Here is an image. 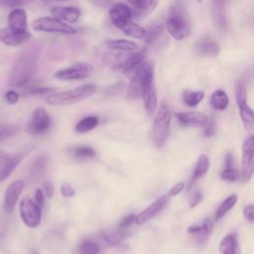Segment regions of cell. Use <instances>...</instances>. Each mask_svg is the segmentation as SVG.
Masks as SVG:
<instances>
[{
  "label": "cell",
  "mask_w": 254,
  "mask_h": 254,
  "mask_svg": "<svg viewBox=\"0 0 254 254\" xmlns=\"http://www.w3.org/2000/svg\"><path fill=\"white\" fill-rule=\"evenodd\" d=\"M20 215L24 224L30 228H35L41 223V207L28 196L24 197L20 202Z\"/></svg>",
  "instance_id": "8"
},
{
  "label": "cell",
  "mask_w": 254,
  "mask_h": 254,
  "mask_svg": "<svg viewBox=\"0 0 254 254\" xmlns=\"http://www.w3.org/2000/svg\"><path fill=\"white\" fill-rule=\"evenodd\" d=\"M8 28L17 32H28L27 14L22 8L13 9L7 19Z\"/></svg>",
  "instance_id": "19"
},
{
  "label": "cell",
  "mask_w": 254,
  "mask_h": 254,
  "mask_svg": "<svg viewBox=\"0 0 254 254\" xmlns=\"http://www.w3.org/2000/svg\"><path fill=\"white\" fill-rule=\"evenodd\" d=\"M47 165H48V157L47 156L42 155V156L37 157L34 160V162L32 163L31 168H30L31 176H33V177L41 176L45 172Z\"/></svg>",
  "instance_id": "32"
},
{
  "label": "cell",
  "mask_w": 254,
  "mask_h": 254,
  "mask_svg": "<svg viewBox=\"0 0 254 254\" xmlns=\"http://www.w3.org/2000/svg\"><path fill=\"white\" fill-rule=\"evenodd\" d=\"M220 178L225 182H236L239 179V173L235 168H225L220 173Z\"/></svg>",
  "instance_id": "40"
},
{
  "label": "cell",
  "mask_w": 254,
  "mask_h": 254,
  "mask_svg": "<svg viewBox=\"0 0 254 254\" xmlns=\"http://www.w3.org/2000/svg\"><path fill=\"white\" fill-rule=\"evenodd\" d=\"M122 31L126 36L134 38V39H144L145 35H146V30L143 27L139 26L138 24L132 23V22L129 23L128 25H126L122 29Z\"/></svg>",
  "instance_id": "35"
},
{
  "label": "cell",
  "mask_w": 254,
  "mask_h": 254,
  "mask_svg": "<svg viewBox=\"0 0 254 254\" xmlns=\"http://www.w3.org/2000/svg\"><path fill=\"white\" fill-rule=\"evenodd\" d=\"M127 236L126 229L122 228H115L111 230H106L102 233V239L110 246H117L119 245Z\"/></svg>",
  "instance_id": "27"
},
{
  "label": "cell",
  "mask_w": 254,
  "mask_h": 254,
  "mask_svg": "<svg viewBox=\"0 0 254 254\" xmlns=\"http://www.w3.org/2000/svg\"><path fill=\"white\" fill-rule=\"evenodd\" d=\"M32 27L34 30L40 32L60 33L64 35H73L76 33V30L70 25L53 17L39 18L33 22Z\"/></svg>",
  "instance_id": "7"
},
{
  "label": "cell",
  "mask_w": 254,
  "mask_h": 254,
  "mask_svg": "<svg viewBox=\"0 0 254 254\" xmlns=\"http://www.w3.org/2000/svg\"><path fill=\"white\" fill-rule=\"evenodd\" d=\"M93 71V66L85 62L75 63L70 66L57 70L53 76L59 80L70 81V80H81L90 76Z\"/></svg>",
  "instance_id": "6"
},
{
  "label": "cell",
  "mask_w": 254,
  "mask_h": 254,
  "mask_svg": "<svg viewBox=\"0 0 254 254\" xmlns=\"http://www.w3.org/2000/svg\"><path fill=\"white\" fill-rule=\"evenodd\" d=\"M210 105L213 109L224 110L228 105V96L221 89L215 90L210 97Z\"/></svg>",
  "instance_id": "29"
},
{
  "label": "cell",
  "mask_w": 254,
  "mask_h": 254,
  "mask_svg": "<svg viewBox=\"0 0 254 254\" xmlns=\"http://www.w3.org/2000/svg\"><path fill=\"white\" fill-rule=\"evenodd\" d=\"M212 227H213L212 220L209 218H205L198 224H192L189 226L187 229V232L193 235L194 240L198 245H203L207 242L212 232Z\"/></svg>",
  "instance_id": "16"
},
{
  "label": "cell",
  "mask_w": 254,
  "mask_h": 254,
  "mask_svg": "<svg viewBox=\"0 0 254 254\" xmlns=\"http://www.w3.org/2000/svg\"><path fill=\"white\" fill-rule=\"evenodd\" d=\"M210 15L216 30L220 34L226 33L228 30V22L225 3L223 1H212L210 3Z\"/></svg>",
  "instance_id": "15"
},
{
  "label": "cell",
  "mask_w": 254,
  "mask_h": 254,
  "mask_svg": "<svg viewBox=\"0 0 254 254\" xmlns=\"http://www.w3.org/2000/svg\"><path fill=\"white\" fill-rule=\"evenodd\" d=\"M134 221H135V214H133V213H132V214H129V215L125 216V217L120 221L118 227H119V228H122V229H126V228H128L131 224H133Z\"/></svg>",
  "instance_id": "44"
},
{
  "label": "cell",
  "mask_w": 254,
  "mask_h": 254,
  "mask_svg": "<svg viewBox=\"0 0 254 254\" xmlns=\"http://www.w3.org/2000/svg\"><path fill=\"white\" fill-rule=\"evenodd\" d=\"M56 89L54 87H33L32 89L29 90V93L30 94H33V95H44V94H51L55 91Z\"/></svg>",
  "instance_id": "41"
},
{
  "label": "cell",
  "mask_w": 254,
  "mask_h": 254,
  "mask_svg": "<svg viewBox=\"0 0 254 254\" xmlns=\"http://www.w3.org/2000/svg\"><path fill=\"white\" fill-rule=\"evenodd\" d=\"M154 81V63L143 62L133 72L127 96L130 99L141 97L144 87Z\"/></svg>",
  "instance_id": "5"
},
{
  "label": "cell",
  "mask_w": 254,
  "mask_h": 254,
  "mask_svg": "<svg viewBox=\"0 0 254 254\" xmlns=\"http://www.w3.org/2000/svg\"><path fill=\"white\" fill-rule=\"evenodd\" d=\"M24 187L25 182L23 180H16L7 187L3 202V208L7 213H11L14 210L15 205L19 199L20 194L22 193Z\"/></svg>",
  "instance_id": "14"
},
{
  "label": "cell",
  "mask_w": 254,
  "mask_h": 254,
  "mask_svg": "<svg viewBox=\"0 0 254 254\" xmlns=\"http://www.w3.org/2000/svg\"><path fill=\"white\" fill-rule=\"evenodd\" d=\"M235 97L239 107L240 117L242 119L245 129L252 130L253 128V111L252 108L247 104L246 101V89L244 82L239 80L235 85Z\"/></svg>",
  "instance_id": "9"
},
{
  "label": "cell",
  "mask_w": 254,
  "mask_h": 254,
  "mask_svg": "<svg viewBox=\"0 0 254 254\" xmlns=\"http://www.w3.org/2000/svg\"><path fill=\"white\" fill-rule=\"evenodd\" d=\"M109 17L112 24L118 28L123 29L126 25L131 23L133 17L132 10L128 4L123 2L115 3L109 10Z\"/></svg>",
  "instance_id": "12"
},
{
  "label": "cell",
  "mask_w": 254,
  "mask_h": 254,
  "mask_svg": "<svg viewBox=\"0 0 254 254\" xmlns=\"http://www.w3.org/2000/svg\"><path fill=\"white\" fill-rule=\"evenodd\" d=\"M71 153L77 159H87V158H92L95 156L94 149H92L89 146H85V145L73 147L71 149Z\"/></svg>",
  "instance_id": "36"
},
{
  "label": "cell",
  "mask_w": 254,
  "mask_h": 254,
  "mask_svg": "<svg viewBox=\"0 0 254 254\" xmlns=\"http://www.w3.org/2000/svg\"><path fill=\"white\" fill-rule=\"evenodd\" d=\"M39 62V53L34 47H29L19 54L12 66L9 84L12 86H23L34 76Z\"/></svg>",
  "instance_id": "1"
},
{
  "label": "cell",
  "mask_w": 254,
  "mask_h": 254,
  "mask_svg": "<svg viewBox=\"0 0 254 254\" xmlns=\"http://www.w3.org/2000/svg\"><path fill=\"white\" fill-rule=\"evenodd\" d=\"M22 157L23 155L22 154H14V155H11L9 161L7 162V165L5 167V169L3 170L1 176H0V182H3L5 181L10 175L11 173L16 169V167L19 165V163L21 162L22 160Z\"/></svg>",
  "instance_id": "33"
},
{
  "label": "cell",
  "mask_w": 254,
  "mask_h": 254,
  "mask_svg": "<svg viewBox=\"0 0 254 254\" xmlns=\"http://www.w3.org/2000/svg\"><path fill=\"white\" fill-rule=\"evenodd\" d=\"M61 193L64 197H71V196H73L75 194V190H74V189L71 186H69L67 184H64L61 187Z\"/></svg>",
  "instance_id": "45"
},
{
  "label": "cell",
  "mask_w": 254,
  "mask_h": 254,
  "mask_svg": "<svg viewBox=\"0 0 254 254\" xmlns=\"http://www.w3.org/2000/svg\"><path fill=\"white\" fill-rule=\"evenodd\" d=\"M106 46L108 49L113 51H119V52H132L137 49V44L130 40H124V39H116V40H110L106 43Z\"/></svg>",
  "instance_id": "28"
},
{
  "label": "cell",
  "mask_w": 254,
  "mask_h": 254,
  "mask_svg": "<svg viewBox=\"0 0 254 254\" xmlns=\"http://www.w3.org/2000/svg\"><path fill=\"white\" fill-rule=\"evenodd\" d=\"M184 188H185L184 183H177L175 186H173V187L170 189V190H169V192H168V195H169L170 197H171V196H175V195L179 194L180 192H182L183 190H184Z\"/></svg>",
  "instance_id": "48"
},
{
  "label": "cell",
  "mask_w": 254,
  "mask_h": 254,
  "mask_svg": "<svg viewBox=\"0 0 254 254\" xmlns=\"http://www.w3.org/2000/svg\"><path fill=\"white\" fill-rule=\"evenodd\" d=\"M204 96V93L202 91H190V90H187L184 92L183 95V100L184 103L187 106L190 107H195L199 104V102L202 100Z\"/></svg>",
  "instance_id": "34"
},
{
  "label": "cell",
  "mask_w": 254,
  "mask_h": 254,
  "mask_svg": "<svg viewBox=\"0 0 254 254\" xmlns=\"http://www.w3.org/2000/svg\"><path fill=\"white\" fill-rule=\"evenodd\" d=\"M98 124V118L95 116H87L78 121L75 125V131L78 133H86L94 129Z\"/></svg>",
  "instance_id": "31"
},
{
  "label": "cell",
  "mask_w": 254,
  "mask_h": 254,
  "mask_svg": "<svg viewBox=\"0 0 254 254\" xmlns=\"http://www.w3.org/2000/svg\"><path fill=\"white\" fill-rule=\"evenodd\" d=\"M128 3L131 5V8L133 9L132 14H134L137 18L140 19L152 13L156 6L158 5V1L154 0H131Z\"/></svg>",
  "instance_id": "21"
},
{
  "label": "cell",
  "mask_w": 254,
  "mask_h": 254,
  "mask_svg": "<svg viewBox=\"0 0 254 254\" xmlns=\"http://www.w3.org/2000/svg\"><path fill=\"white\" fill-rule=\"evenodd\" d=\"M79 254H99V245L92 240H84L79 245Z\"/></svg>",
  "instance_id": "37"
},
{
  "label": "cell",
  "mask_w": 254,
  "mask_h": 254,
  "mask_svg": "<svg viewBox=\"0 0 254 254\" xmlns=\"http://www.w3.org/2000/svg\"><path fill=\"white\" fill-rule=\"evenodd\" d=\"M237 195L236 194H231L229 196H227L217 207L215 214H214V220H218L220 218H222L237 202Z\"/></svg>",
  "instance_id": "30"
},
{
  "label": "cell",
  "mask_w": 254,
  "mask_h": 254,
  "mask_svg": "<svg viewBox=\"0 0 254 254\" xmlns=\"http://www.w3.org/2000/svg\"><path fill=\"white\" fill-rule=\"evenodd\" d=\"M51 13L56 19L68 23H75L80 16V11L75 6H55L52 7Z\"/></svg>",
  "instance_id": "20"
},
{
  "label": "cell",
  "mask_w": 254,
  "mask_h": 254,
  "mask_svg": "<svg viewBox=\"0 0 254 254\" xmlns=\"http://www.w3.org/2000/svg\"><path fill=\"white\" fill-rule=\"evenodd\" d=\"M31 38L30 32H17L8 27L0 29V42L7 46H20Z\"/></svg>",
  "instance_id": "17"
},
{
  "label": "cell",
  "mask_w": 254,
  "mask_h": 254,
  "mask_svg": "<svg viewBox=\"0 0 254 254\" xmlns=\"http://www.w3.org/2000/svg\"><path fill=\"white\" fill-rule=\"evenodd\" d=\"M171 120V107L168 102L162 101L156 112L152 128V141L157 148H162L166 144L170 135Z\"/></svg>",
  "instance_id": "4"
},
{
  "label": "cell",
  "mask_w": 254,
  "mask_h": 254,
  "mask_svg": "<svg viewBox=\"0 0 254 254\" xmlns=\"http://www.w3.org/2000/svg\"><path fill=\"white\" fill-rule=\"evenodd\" d=\"M52 119L47 110L43 107H38L34 110L30 121L27 124L26 131L29 134H42L51 127Z\"/></svg>",
  "instance_id": "10"
},
{
  "label": "cell",
  "mask_w": 254,
  "mask_h": 254,
  "mask_svg": "<svg viewBox=\"0 0 254 254\" xmlns=\"http://www.w3.org/2000/svg\"><path fill=\"white\" fill-rule=\"evenodd\" d=\"M209 166H210V162L208 157L205 154H201L199 155V157L197 158L196 164L194 166L190 181V185H189V190L190 189V187L200 178H202L204 175H206V173L209 170Z\"/></svg>",
  "instance_id": "24"
},
{
  "label": "cell",
  "mask_w": 254,
  "mask_h": 254,
  "mask_svg": "<svg viewBox=\"0 0 254 254\" xmlns=\"http://www.w3.org/2000/svg\"><path fill=\"white\" fill-rule=\"evenodd\" d=\"M176 117L183 125H186V126L205 128L210 122L205 114L201 112H195V111L176 113Z\"/></svg>",
  "instance_id": "18"
},
{
  "label": "cell",
  "mask_w": 254,
  "mask_h": 254,
  "mask_svg": "<svg viewBox=\"0 0 254 254\" xmlns=\"http://www.w3.org/2000/svg\"><path fill=\"white\" fill-rule=\"evenodd\" d=\"M18 132V127L14 124H0V142L4 141Z\"/></svg>",
  "instance_id": "39"
},
{
  "label": "cell",
  "mask_w": 254,
  "mask_h": 254,
  "mask_svg": "<svg viewBox=\"0 0 254 254\" xmlns=\"http://www.w3.org/2000/svg\"><path fill=\"white\" fill-rule=\"evenodd\" d=\"M225 168H234V160L232 153H227L225 157Z\"/></svg>",
  "instance_id": "52"
},
{
  "label": "cell",
  "mask_w": 254,
  "mask_h": 254,
  "mask_svg": "<svg viewBox=\"0 0 254 254\" xmlns=\"http://www.w3.org/2000/svg\"><path fill=\"white\" fill-rule=\"evenodd\" d=\"M5 98L9 104H16L19 101L20 95L16 90L11 89L5 93Z\"/></svg>",
  "instance_id": "43"
},
{
  "label": "cell",
  "mask_w": 254,
  "mask_h": 254,
  "mask_svg": "<svg viewBox=\"0 0 254 254\" xmlns=\"http://www.w3.org/2000/svg\"><path fill=\"white\" fill-rule=\"evenodd\" d=\"M254 170V136H247L242 144V179L248 182Z\"/></svg>",
  "instance_id": "11"
},
{
  "label": "cell",
  "mask_w": 254,
  "mask_h": 254,
  "mask_svg": "<svg viewBox=\"0 0 254 254\" xmlns=\"http://www.w3.org/2000/svg\"><path fill=\"white\" fill-rule=\"evenodd\" d=\"M95 90L96 85L94 83H85L73 89L51 93L45 97V101L56 106L71 105L90 97Z\"/></svg>",
  "instance_id": "3"
},
{
  "label": "cell",
  "mask_w": 254,
  "mask_h": 254,
  "mask_svg": "<svg viewBox=\"0 0 254 254\" xmlns=\"http://www.w3.org/2000/svg\"><path fill=\"white\" fill-rule=\"evenodd\" d=\"M26 2L24 1H19V0H0V4L1 5H5V6H9L12 8H17L23 4H25Z\"/></svg>",
  "instance_id": "50"
},
{
  "label": "cell",
  "mask_w": 254,
  "mask_h": 254,
  "mask_svg": "<svg viewBox=\"0 0 254 254\" xmlns=\"http://www.w3.org/2000/svg\"><path fill=\"white\" fill-rule=\"evenodd\" d=\"M243 214L246 220H248L249 222H253L254 221V207L253 204H247L245 205L244 209H243Z\"/></svg>",
  "instance_id": "46"
},
{
  "label": "cell",
  "mask_w": 254,
  "mask_h": 254,
  "mask_svg": "<svg viewBox=\"0 0 254 254\" xmlns=\"http://www.w3.org/2000/svg\"><path fill=\"white\" fill-rule=\"evenodd\" d=\"M220 254H241L240 247L234 233L225 235L218 246Z\"/></svg>",
  "instance_id": "26"
},
{
  "label": "cell",
  "mask_w": 254,
  "mask_h": 254,
  "mask_svg": "<svg viewBox=\"0 0 254 254\" xmlns=\"http://www.w3.org/2000/svg\"><path fill=\"white\" fill-rule=\"evenodd\" d=\"M144 57H145V50H141V51L126 55L119 69H121L125 73H128L130 71L134 72L135 69L144 62Z\"/></svg>",
  "instance_id": "23"
},
{
  "label": "cell",
  "mask_w": 254,
  "mask_h": 254,
  "mask_svg": "<svg viewBox=\"0 0 254 254\" xmlns=\"http://www.w3.org/2000/svg\"><path fill=\"white\" fill-rule=\"evenodd\" d=\"M141 97L144 101V106L148 115H153L157 108V95L154 81L147 84L141 94Z\"/></svg>",
  "instance_id": "22"
},
{
  "label": "cell",
  "mask_w": 254,
  "mask_h": 254,
  "mask_svg": "<svg viewBox=\"0 0 254 254\" xmlns=\"http://www.w3.org/2000/svg\"><path fill=\"white\" fill-rule=\"evenodd\" d=\"M10 157H11V154L3 152V151H0V176H1L2 172H3V170L5 169V167L7 165V162L9 161Z\"/></svg>",
  "instance_id": "49"
},
{
  "label": "cell",
  "mask_w": 254,
  "mask_h": 254,
  "mask_svg": "<svg viewBox=\"0 0 254 254\" xmlns=\"http://www.w3.org/2000/svg\"><path fill=\"white\" fill-rule=\"evenodd\" d=\"M163 32V27L161 24H155L152 27L149 28L148 31H146L145 35V41L147 44H152L154 43L162 34Z\"/></svg>",
  "instance_id": "38"
},
{
  "label": "cell",
  "mask_w": 254,
  "mask_h": 254,
  "mask_svg": "<svg viewBox=\"0 0 254 254\" xmlns=\"http://www.w3.org/2000/svg\"><path fill=\"white\" fill-rule=\"evenodd\" d=\"M197 53L204 57H215L218 54V44L210 37L200 39L196 44Z\"/></svg>",
  "instance_id": "25"
},
{
  "label": "cell",
  "mask_w": 254,
  "mask_h": 254,
  "mask_svg": "<svg viewBox=\"0 0 254 254\" xmlns=\"http://www.w3.org/2000/svg\"><path fill=\"white\" fill-rule=\"evenodd\" d=\"M166 27L170 35L178 41L187 38L190 33V21L187 8L182 2H174L170 9Z\"/></svg>",
  "instance_id": "2"
},
{
  "label": "cell",
  "mask_w": 254,
  "mask_h": 254,
  "mask_svg": "<svg viewBox=\"0 0 254 254\" xmlns=\"http://www.w3.org/2000/svg\"><path fill=\"white\" fill-rule=\"evenodd\" d=\"M202 200V192L200 190H195L191 193L190 197V201L189 204L190 207H194L196 206L200 201Z\"/></svg>",
  "instance_id": "42"
},
{
  "label": "cell",
  "mask_w": 254,
  "mask_h": 254,
  "mask_svg": "<svg viewBox=\"0 0 254 254\" xmlns=\"http://www.w3.org/2000/svg\"><path fill=\"white\" fill-rule=\"evenodd\" d=\"M170 200V196L168 194L162 195L159 198H157L153 203H151L148 207H146L144 210H142L140 213L135 215V223L137 225H141L155 217L159 212H161L166 205L168 204Z\"/></svg>",
  "instance_id": "13"
},
{
  "label": "cell",
  "mask_w": 254,
  "mask_h": 254,
  "mask_svg": "<svg viewBox=\"0 0 254 254\" xmlns=\"http://www.w3.org/2000/svg\"><path fill=\"white\" fill-rule=\"evenodd\" d=\"M35 202L42 207L44 205L45 202V198H44V192L41 189H37L35 191Z\"/></svg>",
  "instance_id": "51"
},
{
  "label": "cell",
  "mask_w": 254,
  "mask_h": 254,
  "mask_svg": "<svg viewBox=\"0 0 254 254\" xmlns=\"http://www.w3.org/2000/svg\"><path fill=\"white\" fill-rule=\"evenodd\" d=\"M43 189H44V192L45 194L48 196V197H52L54 195V191H55V189H54V185L51 181H45L44 184H43Z\"/></svg>",
  "instance_id": "47"
}]
</instances>
